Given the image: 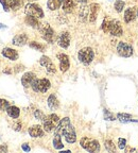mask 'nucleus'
I'll use <instances>...</instances> for the list:
<instances>
[{"label":"nucleus","instance_id":"27","mask_svg":"<svg viewBox=\"0 0 138 153\" xmlns=\"http://www.w3.org/2000/svg\"><path fill=\"white\" fill-rule=\"evenodd\" d=\"M24 5V0H12L10 9H12L13 11H17Z\"/></svg>","mask_w":138,"mask_h":153},{"label":"nucleus","instance_id":"38","mask_svg":"<svg viewBox=\"0 0 138 153\" xmlns=\"http://www.w3.org/2000/svg\"><path fill=\"white\" fill-rule=\"evenodd\" d=\"M0 152H7V146H4V145H1V146H0Z\"/></svg>","mask_w":138,"mask_h":153},{"label":"nucleus","instance_id":"32","mask_svg":"<svg viewBox=\"0 0 138 153\" xmlns=\"http://www.w3.org/2000/svg\"><path fill=\"white\" fill-rule=\"evenodd\" d=\"M11 2H12V0H0V3L2 4L3 10H4L5 12H9L10 11V5H11Z\"/></svg>","mask_w":138,"mask_h":153},{"label":"nucleus","instance_id":"16","mask_svg":"<svg viewBox=\"0 0 138 153\" xmlns=\"http://www.w3.org/2000/svg\"><path fill=\"white\" fill-rule=\"evenodd\" d=\"M29 134L30 136L36 138V137H43L44 136V130L41 126H32L29 129Z\"/></svg>","mask_w":138,"mask_h":153},{"label":"nucleus","instance_id":"13","mask_svg":"<svg viewBox=\"0 0 138 153\" xmlns=\"http://www.w3.org/2000/svg\"><path fill=\"white\" fill-rule=\"evenodd\" d=\"M99 10H100V5L98 3H91L89 5V18L88 20L91 22H95L96 19L98 17V13H99Z\"/></svg>","mask_w":138,"mask_h":153},{"label":"nucleus","instance_id":"39","mask_svg":"<svg viewBox=\"0 0 138 153\" xmlns=\"http://www.w3.org/2000/svg\"><path fill=\"white\" fill-rule=\"evenodd\" d=\"M14 130H16V131H20L22 130V124L20 123H17L14 126Z\"/></svg>","mask_w":138,"mask_h":153},{"label":"nucleus","instance_id":"17","mask_svg":"<svg viewBox=\"0 0 138 153\" xmlns=\"http://www.w3.org/2000/svg\"><path fill=\"white\" fill-rule=\"evenodd\" d=\"M27 42H28V36L24 33L18 34V35L14 36V38H13V44H14L15 46H19V47L26 45Z\"/></svg>","mask_w":138,"mask_h":153},{"label":"nucleus","instance_id":"2","mask_svg":"<svg viewBox=\"0 0 138 153\" xmlns=\"http://www.w3.org/2000/svg\"><path fill=\"white\" fill-rule=\"evenodd\" d=\"M38 30H39V32H41L42 37H43L46 42H48V43H53V42L55 41L54 30L51 28L49 24H47V22L39 24Z\"/></svg>","mask_w":138,"mask_h":153},{"label":"nucleus","instance_id":"19","mask_svg":"<svg viewBox=\"0 0 138 153\" xmlns=\"http://www.w3.org/2000/svg\"><path fill=\"white\" fill-rule=\"evenodd\" d=\"M136 17V13H135V10L132 9V7H129V9L125 10V12H124V22L126 24H130L131 22H133L134 19Z\"/></svg>","mask_w":138,"mask_h":153},{"label":"nucleus","instance_id":"40","mask_svg":"<svg viewBox=\"0 0 138 153\" xmlns=\"http://www.w3.org/2000/svg\"><path fill=\"white\" fill-rule=\"evenodd\" d=\"M78 2H80V3H86L87 2V0H76Z\"/></svg>","mask_w":138,"mask_h":153},{"label":"nucleus","instance_id":"29","mask_svg":"<svg viewBox=\"0 0 138 153\" xmlns=\"http://www.w3.org/2000/svg\"><path fill=\"white\" fill-rule=\"evenodd\" d=\"M114 7H115V10H116L118 13L122 12V10H123V7H124V1H122V0H116Z\"/></svg>","mask_w":138,"mask_h":153},{"label":"nucleus","instance_id":"35","mask_svg":"<svg viewBox=\"0 0 138 153\" xmlns=\"http://www.w3.org/2000/svg\"><path fill=\"white\" fill-rule=\"evenodd\" d=\"M104 119L105 120H111V121H113V120H115L116 118H115V116L112 114V113L110 112V111L104 110Z\"/></svg>","mask_w":138,"mask_h":153},{"label":"nucleus","instance_id":"20","mask_svg":"<svg viewBox=\"0 0 138 153\" xmlns=\"http://www.w3.org/2000/svg\"><path fill=\"white\" fill-rule=\"evenodd\" d=\"M79 17L82 22L88 20V18H89V7H86V5L81 7V9L79 11Z\"/></svg>","mask_w":138,"mask_h":153},{"label":"nucleus","instance_id":"25","mask_svg":"<svg viewBox=\"0 0 138 153\" xmlns=\"http://www.w3.org/2000/svg\"><path fill=\"white\" fill-rule=\"evenodd\" d=\"M62 3H63V0H48L47 7L51 11H55V10L60 9Z\"/></svg>","mask_w":138,"mask_h":153},{"label":"nucleus","instance_id":"9","mask_svg":"<svg viewBox=\"0 0 138 153\" xmlns=\"http://www.w3.org/2000/svg\"><path fill=\"white\" fill-rule=\"evenodd\" d=\"M108 33H111L113 36H121L122 33H123V30H122L120 22H118L116 19L111 20L110 28H108Z\"/></svg>","mask_w":138,"mask_h":153},{"label":"nucleus","instance_id":"36","mask_svg":"<svg viewBox=\"0 0 138 153\" xmlns=\"http://www.w3.org/2000/svg\"><path fill=\"white\" fill-rule=\"evenodd\" d=\"M126 146V140L124 138H119L118 139V147H119V149H121V150H123L124 148H125Z\"/></svg>","mask_w":138,"mask_h":153},{"label":"nucleus","instance_id":"7","mask_svg":"<svg viewBox=\"0 0 138 153\" xmlns=\"http://www.w3.org/2000/svg\"><path fill=\"white\" fill-rule=\"evenodd\" d=\"M24 12L27 15L30 16H34L36 18H43L44 17V11L42 10V7L36 3H28L26 5Z\"/></svg>","mask_w":138,"mask_h":153},{"label":"nucleus","instance_id":"6","mask_svg":"<svg viewBox=\"0 0 138 153\" xmlns=\"http://www.w3.org/2000/svg\"><path fill=\"white\" fill-rule=\"evenodd\" d=\"M50 86L51 83L48 79H41V80L35 79L33 81V83H32L31 87L36 93H39V91L41 93H46L48 89L50 88Z\"/></svg>","mask_w":138,"mask_h":153},{"label":"nucleus","instance_id":"28","mask_svg":"<svg viewBox=\"0 0 138 153\" xmlns=\"http://www.w3.org/2000/svg\"><path fill=\"white\" fill-rule=\"evenodd\" d=\"M29 46L32 48V49H35L37 51H41V52H44L45 51V47L43 45H41L39 43H36V42H31L29 44Z\"/></svg>","mask_w":138,"mask_h":153},{"label":"nucleus","instance_id":"4","mask_svg":"<svg viewBox=\"0 0 138 153\" xmlns=\"http://www.w3.org/2000/svg\"><path fill=\"white\" fill-rule=\"evenodd\" d=\"M80 145L82 148H84L88 152H98L100 151V145L98 143V140L89 137H83L80 140Z\"/></svg>","mask_w":138,"mask_h":153},{"label":"nucleus","instance_id":"37","mask_svg":"<svg viewBox=\"0 0 138 153\" xmlns=\"http://www.w3.org/2000/svg\"><path fill=\"white\" fill-rule=\"evenodd\" d=\"M22 150H24V152H29V151L31 150V148L29 147L28 143H24V145H22Z\"/></svg>","mask_w":138,"mask_h":153},{"label":"nucleus","instance_id":"1","mask_svg":"<svg viewBox=\"0 0 138 153\" xmlns=\"http://www.w3.org/2000/svg\"><path fill=\"white\" fill-rule=\"evenodd\" d=\"M54 133L60 134L62 136L64 135L66 141L69 143H73L76 140V131H74V128L70 123V119L68 117H65L62 120H60L57 127L54 130Z\"/></svg>","mask_w":138,"mask_h":153},{"label":"nucleus","instance_id":"33","mask_svg":"<svg viewBox=\"0 0 138 153\" xmlns=\"http://www.w3.org/2000/svg\"><path fill=\"white\" fill-rule=\"evenodd\" d=\"M108 28H110V20H107L106 18H104L102 22V26H101V29L103 30L104 33H108Z\"/></svg>","mask_w":138,"mask_h":153},{"label":"nucleus","instance_id":"34","mask_svg":"<svg viewBox=\"0 0 138 153\" xmlns=\"http://www.w3.org/2000/svg\"><path fill=\"white\" fill-rule=\"evenodd\" d=\"M34 116H35V118L36 119H38V120H41V121H43L44 119H45V114H44L42 111H39V110H36L35 112H34Z\"/></svg>","mask_w":138,"mask_h":153},{"label":"nucleus","instance_id":"14","mask_svg":"<svg viewBox=\"0 0 138 153\" xmlns=\"http://www.w3.org/2000/svg\"><path fill=\"white\" fill-rule=\"evenodd\" d=\"M35 79V74L33 72H26L22 78V84L24 85V87H29V86L32 85Z\"/></svg>","mask_w":138,"mask_h":153},{"label":"nucleus","instance_id":"31","mask_svg":"<svg viewBox=\"0 0 138 153\" xmlns=\"http://www.w3.org/2000/svg\"><path fill=\"white\" fill-rule=\"evenodd\" d=\"M10 102L7 100H4V99H0V110L1 111H4V112H7V108L10 106Z\"/></svg>","mask_w":138,"mask_h":153},{"label":"nucleus","instance_id":"22","mask_svg":"<svg viewBox=\"0 0 138 153\" xmlns=\"http://www.w3.org/2000/svg\"><path fill=\"white\" fill-rule=\"evenodd\" d=\"M7 113L10 117L13 118V119H16V118L19 117V114H20V110H19L17 106H14V105H10L7 110Z\"/></svg>","mask_w":138,"mask_h":153},{"label":"nucleus","instance_id":"44","mask_svg":"<svg viewBox=\"0 0 138 153\" xmlns=\"http://www.w3.org/2000/svg\"><path fill=\"white\" fill-rule=\"evenodd\" d=\"M32 1H34V0H32Z\"/></svg>","mask_w":138,"mask_h":153},{"label":"nucleus","instance_id":"30","mask_svg":"<svg viewBox=\"0 0 138 153\" xmlns=\"http://www.w3.org/2000/svg\"><path fill=\"white\" fill-rule=\"evenodd\" d=\"M104 145L107 151H110V152H115L116 151V147H115L114 143L112 140H105Z\"/></svg>","mask_w":138,"mask_h":153},{"label":"nucleus","instance_id":"10","mask_svg":"<svg viewBox=\"0 0 138 153\" xmlns=\"http://www.w3.org/2000/svg\"><path fill=\"white\" fill-rule=\"evenodd\" d=\"M39 64H41L42 66L45 67L47 72H49V74H55V71H56V68H55L52 61H51L48 56H46V55H43V56L41 57Z\"/></svg>","mask_w":138,"mask_h":153},{"label":"nucleus","instance_id":"15","mask_svg":"<svg viewBox=\"0 0 138 153\" xmlns=\"http://www.w3.org/2000/svg\"><path fill=\"white\" fill-rule=\"evenodd\" d=\"M1 53H2L3 56L11 61H15L18 59V52L15 49H12V48H4Z\"/></svg>","mask_w":138,"mask_h":153},{"label":"nucleus","instance_id":"3","mask_svg":"<svg viewBox=\"0 0 138 153\" xmlns=\"http://www.w3.org/2000/svg\"><path fill=\"white\" fill-rule=\"evenodd\" d=\"M60 122V118L59 116L55 114H50L49 116L45 117V119L43 120V127L44 130L46 132H52L55 130V128L57 127V124Z\"/></svg>","mask_w":138,"mask_h":153},{"label":"nucleus","instance_id":"41","mask_svg":"<svg viewBox=\"0 0 138 153\" xmlns=\"http://www.w3.org/2000/svg\"><path fill=\"white\" fill-rule=\"evenodd\" d=\"M3 72H4V74H11V70H10V69H5V70H3Z\"/></svg>","mask_w":138,"mask_h":153},{"label":"nucleus","instance_id":"24","mask_svg":"<svg viewBox=\"0 0 138 153\" xmlns=\"http://www.w3.org/2000/svg\"><path fill=\"white\" fill-rule=\"evenodd\" d=\"M26 24L28 25V26L32 27V28L38 29V27H39V22H38V18H36V17H34V16H30V15H27Z\"/></svg>","mask_w":138,"mask_h":153},{"label":"nucleus","instance_id":"26","mask_svg":"<svg viewBox=\"0 0 138 153\" xmlns=\"http://www.w3.org/2000/svg\"><path fill=\"white\" fill-rule=\"evenodd\" d=\"M62 135L60 134H56L54 133V138H53V147L57 150H61V149L64 148V145L62 143Z\"/></svg>","mask_w":138,"mask_h":153},{"label":"nucleus","instance_id":"43","mask_svg":"<svg viewBox=\"0 0 138 153\" xmlns=\"http://www.w3.org/2000/svg\"><path fill=\"white\" fill-rule=\"evenodd\" d=\"M137 16H138V11H137Z\"/></svg>","mask_w":138,"mask_h":153},{"label":"nucleus","instance_id":"42","mask_svg":"<svg viewBox=\"0 0 138 153\" xmlns=\"http://www.w3.org/2000/svg\"><path fill=\"white\" fill-rule=\"evenodd\" d=\"M4 28H7V27L4 26V25H2V24H0V29H4Z\"/></svg>","mask_w":138,"mask_h":153},{"label":"nucleus","instance_id":"8","mask_svg":"<svg viewBox=\"0 0 138 153\" xmlns=\"http://www.w3.org/2000/svg\"><path fill=\"white\" fill-rule=\"evenodd\" d=\"M117 52L122 57H130L133 55L134 50L130 44L125 43V42H119V44L117 46Z\"/></svg>","mask_w":138,"mask_h":153},{"label":"nucleus","instance_id":"23","mask_svg":"<svg viewBox=\"0 0 138 153\" xmlns=\"http://www.w3.org/2000/svg\"><path fill=\"white\" fill-rule=\"evenodd\" d=\"M117 119L119 120L120 122H138V120H135L132 118V115L130 114H123V113H119L117 115Z\"/></svg>","mask_w":138,"mask_h":153},{"label":"nucleus","instance_id":"18","mask_svg":"<svg viewBox=\"0 0 138 153\" xmlns=\"http://www.w3.org/2000/svg\"><path fill=\"white\" fill-rule=\"evenodd\" d=\"M62 7L65 13H68V14L72 13L74 9V1L73 0H63Z\"/></svg>","mask_w":138,"mask_h":153},{"label":"nucleus","instance_id":"21","mask_svg":"<svg viewBox=\"0 0 138 153\" xmlns=\"http://www.w3.org/2000/svg\"><path fill=\"white\" fill-rule=\"evenodd\" d=\"M47 103H48V106L53 111L56 110V108H59V105H60L59 100H57L55 95H53V94H51V95L49 96V98H48V100H47Z\"/></svg>","mask_w":138,"mask_h":153},{"label":"nucleus","instance_id":"5","mask_svg":"<svg viewBox=\"0 0 138 153\" xmlns=\"http://www.w3.org/2000/svg\"><path fill=\"white\" fill-rule=\"evenodd\" d=\"M93 56H95V53H93V50L91 47L82 48L78 53V57L80 62H82L85 65L91 64L93 60Z\"/></svg>","mask_w":138,"mask_h":153},{"label":"nucleus","instance_id":"11","mask_svg":"<svg viewBox=\"0 0 138 153\" xmlns=\"http://www.w3.org/2000/svg\"><path fill=\"white\" fill-rule=\"evenodd\" d=\"M57 44L63 49L68 48L69 45H70V34H69V32L67 31L62 32L59 35V37H57Z\"/></svg>","mask_w":138,"mask_h":153},{"label":"nucleus","instance_id":"12","mask_svg":"<svg viewBox=\"0 0 138 153\" xmlns=\"http://www.w3.org/2000/svg\"><path fill=\"white\" fill-rule=\"evenodd\" d=\"M59 60H60V69L62 72H66L69 69V66H70V62H69V57L68 55L64 54V53H61V54L57 55Z\"/></svg>","mask_w":138,"mask_h":153}]
</instances>
